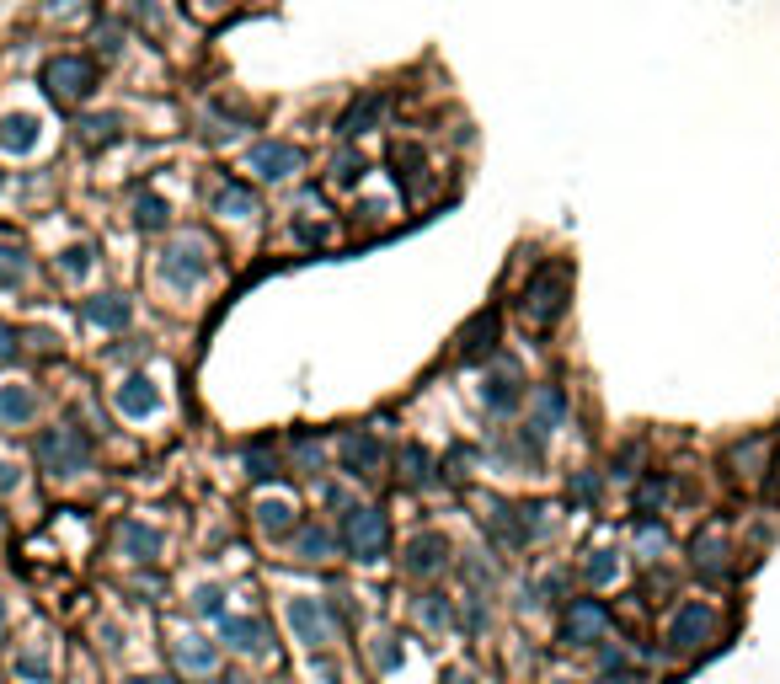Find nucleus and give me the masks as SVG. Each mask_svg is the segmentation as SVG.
Returning a JSON list of instances; mask_svg holds the SVG:
<instances>
[{"instance_id": "obj_36", "label": "nucleus", "mask_w": 780, "mask_h": 684, "mask_svg": "<svg viewBox=\"0 0 780 684\" xmlns=\"http://www.w3.org/2000/svg\"><path fill=\"white\" fill-rule=\"evenodd\" d=\"M594 492H599V476H577V481H567V497H572V503H594Z\"/></svg>"}, {"instance_id": "obj_26", "label": "nucleus", "mask_w": 780, "mask_h": 684, "mask_svg": "<svg viewBox=\"0 0 780 684\" xmlns=\"http://www.w3.org/2000/svg\"><path fill=\"white\" fill-rule=\"evenodd\" d=\"M177 663L187 668V674H209V668H214V647L198 642V636H182V642H177Z\"/></svg>"}, {"instance_id": "obj_35", "label": "nucleus", "mask_w": 780, "mask_h": 684, "mask_svg": "<svg viewBox=\"0 0 780 684\" xmlns=\"http://www.w3.org/2000/svg\"><path fill=\"white\" fill-rule=\"evenodd\" d=\"M449 620H455V615H449L444 594H428V599H423V626H433V631H449Z\"/></svg>"}, {"instance_id": "obj_49", "label": "nucleus", "mask_w": 780, "mask_h": 684, "mask_svg": "<svg viewBox=\"0 0 780 684\" xmlns=\"http://www.w3.org/2000/svg\"><path fill=\"white\" fill-rule=\"evenodd\" d=\"M0 188H6V177H0Z\"/></svg>"}, {"instance_id": "obj_13", "label": "nucleus", "mask_w": 780, "mask_h": 684, "mask_svg": "<svg viewBox=\"0 0 780 684\" xmlns=\"http://www.w3.org/2000/svg\"><path fill=\"white\" fill-rule=\"evenodd\" d=\"M118 551L129 556V562H155V556H161V535H155L150 524H139V519H123L118 524Z\"/></svg>"}, {"instance_id": "obj_18", "label": "nucleus", "mask_w": 780, "mask_h": 684, "mask_svg": "<svg viewBox=\"0 0 780 684\" xmlns=\"http://www.w3.org/2000/svg\"><path fill=\"white\" fill-rule=\"evenodd\" d=\"M225 642L236 652H262L268 647V626H262L257 615H230L225 620Z\"/></svg>"}, {"instance_id": "obj_20", "label": "nucleus", "mask_w": 780, "mask_h": 684, "mask_svg": "<svg viewBox=\"0 0 780 684\" xmlns=\"http://www.w3.org/2000/svg\"><path fill=\"white\" fill-rule=\"evenodd\" d=\"M492 342H497V316H492V310H481V316L460 332V353H465V359H481V353H492Z\"/></svg>"}, {"instance_id": "obj_3", "label": "nucleus", "mask_w": 780, "mask_h": 684, "mask_svg": "<svg viewBox=\"0 0 780 684\" xmlns=\"http://www.w3.org/2000/svg\"><path fill=\"white\" fill-rule=\"evenodd\" d=\"M38 465L49 476H75V471H86L91 465V439L81 428H49L38 439Z\"/></svg>"}, {"instance_id": "obj_27", "label": "nucleus", "mask_w": 780, "mask_h": 684, "mask_svg": "<svg viewBox=\"0 0 780 684\" xmlns=\"http://www.w3.org/2000/svg\"><path fill=\"white\" fill-rule=\"evenodd\" d=\"M166 220H171V209H166L155 193H139V198H134V225H139V230H161Z\"/></svg>"}, {"instance_id": "obj_12", "label": "nucleus", "mask_w": 780, "mask_h": 684, "mask_svg": "<svg viewBox=\"0 0 780 684\" xmlns=\"http://www.w3.org/2000/svg\"><path fill=\"white\" fill-rule=\"evenodd\" d=\"M155 407H161V391H155L150 375H129L118 385V412L123 417H150Z\"/></svg>"}, {"instance_id": "obj_24", "label": "nucleus", "mask_w": 780, "mask_h": 684, "mask_svg": "<svg viewBox=\"0 0 780 684\" xmlns=\"http://www.w3.org/2000/svg\"><path fill=\"white\" fill-rule=\"evenodd\" d=\"M727 556H732L727 535H706V540H695V567L706 572V578H722V572H727Z\"/></svg>"}, {"instance_id": "obj_1", "label": "nucleus", "mask_w": 780, "mask_h": 684, "mask_svg": "<svg viewBox=\"0 0 780 684\" xmlns=\"http://www.w3.org/2000/svg\"><path fill=\"white\" fill-rule=\"evenodd\" d=\"M567 300H572V273L561 268V262H545V268L524 284V300H519V310L535 326H551L561 310H567Z\"/></svg>"}, {"instance_id": "obj_40", "label": "nucleus", "mask_w": 780, "mask_h": 684, "mask_svg": "<svg viewBox=\"0 0 780 684\" xmlns=\"http://www.w3.org/2000/svg\"><path fill=\"white\" fill-rule=\"evenodd\" d=\"M294 460H300L305 471H310V465H321V444L316 439H300V444H294Z\"/></svg>"}, {"instance_id": "obj_16", "label": "nucleus", "mask_w": 780, "mask_h": 684, "mask_svg": "<svg viewBox=\"0 0 780 684\" xmlns=\"http://www.w3.org/2000/svg\"><path fill=\"white\" fill-rule=\"evenodd\" d=\"M33 412H38V396L27 391V385H0V423L6 428L33 423Z\"/></svg>"}, {"instance_id": "obj_38", "label": "nucleus", "mask_w": 780, "mask_h": 684, "mask_svg": "<svg viewBox=\"0 0 780 684\" xmlns=\"http://www.w3.org/2000/svg\"><path fill=\"white\" fill-rule=\"evenodd\" d=\"M17 326H11V321H0V364H11V359H17Z\"/></svg>"}, {"instance_id": "obj_4", "label": "nucleus", "mask_w": 780, "mask_h": 684, "mask_svg": "<svg viewBox=\"0 0 780 684\" xmlns=\"http://www.w3.org/2000/svg\"><path fill=\"white\" fill-rule=\"evenodd\" d=\"M342 546H348L358 562H380V556H385V519H380V508H348V513H342Z\"/></svg>"}, {"instance_id": "obj_17", "label": "nucleus", "mask_w": 780, "mask_h": 684, "mask_svg": "<svg viewBox=\"0 0 780 684\" xmlns=\"http://www.w3.org/2000/svg\"><path fill=\"white\" fill-rule=\"evenodd\" d=\"M129 300H123V294H97V300H86V321L91 326H107V332H123V326H129Z\"/></svg>"}, {"instance_id": "obj_46", "label": "nucleus", "mask_w": 780, "mask_h": 684, "mask_svg": "<svg viewBox=\"0 0 780 684\" xmlns=\"http://www.w3.org/2000/svg\"><path fill=\"white\" fill-rule=\"evenodd\" d=\"M129 684H166V679H129Z\"/></svg>"}, {"instance_id": "obj_21", "label": "nucleus", "mask_w": 780, "mask_h": 684, "mask_svg": "<svg viewBox=\"0 0 780 684\" xmlns=\"http://www.w3.org/2000/svg\"><path fill=\"white\" fill-rule=\"evenodd\" d=\"M257 530L262 535H289L294 530V503H284V497H262L257 503Z\"/></svg>"}, {"instance_id": "obj_43", "label": "nucleus", "mask_w": 780, "mask_h": 684, "mask_svg": "<svg viewBox=\"0 0 780 684\" xmlns=\"http://www.w3.org/2000/svg\"><path fill=\"white\" fill-rule=\"evenodd\" d=\"M444 684H471V679H465V674H449V679H444Z\"/></svg>"}, {"instance_id": "obj_19", "label": "nucleus", "mask_w": 780, "mask_h": 684, "mask_svg": "<svg viewBox=\"0 0 780 684\" xmlns=\"http://www.w3.org/2000/svg\"><path fill=\"white\" fill-rule=\"evenodd\" d=\"M380 113H385V97H364V102H353L348 113H342L337 134H342V139H358V134H369L374 123H380Z\"/></svg>"}, {"instance_id": "obj_9", "label": "nucleus", "mask_w": 780, "mask_h": 684, "mask_svg": "<svg viewBox=\"0 0 780 684\" xmlns=\"http://www.w3.org/2000/svg\"><path fill=\"white\" fill-rule=\"evenodd\" d=\"M449 562V540L439 530H423L407 540V551H401V567L412 572V578H433V572H444Z\"/></svg>"}, {"instance_id": "obj_15", "label": "nucleus", "mask_w": 780, "mask_h": 684, "mask_svg": "<svg viewBox=\"0 0 780 684\" xmlns=\"http://www.w3.org/2000/svg\"><path fill=\"white\" fill-rule=\"evenodd\" d=\"M481 401H487L492 412H513L524 401V385L513 369H497V375H487V385H481Z\"/></svg>"}, {"instance_id": "obj_22", "label": "nucleus", "mask_w": 780, "mask_h": 684, "mask_svg": "<svg viewBox=\"0 0 780 684\" xmlns=\"http://www.w3.org/2000/svg\"><path fill=\"white\" fill-rule=\"evenodd\" d=\"M294 551H300V562H326V556L337 551V535L321 530V524H300V535H294Z\"/></svg>"}, {"instance_id": "obj_30", "label": "nucleus", "mask_w": 780, "mask_h": 684, "mask_svg": "<svg viewBox=\"0 0 780 684\" xmlns=\"http://www.w3.org/2000/svg\"><path fill=\"white\" fill-rule=\"evenodd\" d=\"M401 465H407V481H412V487H428V481H433V460H428V449L407 444V449H401Z\"/></svg>"}, {"instance_id": "obj_28", "label": "nucleus", "mask_w": 780, "mask_h": 684, "mask_svg": "<svg viewBox=\"0 0 780 684\" xmlns=\"http://www.w3.org/2000/svg\"><path fill=\"white\" fill-rule=\"evenodd\" d=\"M214 209L220 214H257V198H252V188H241V182H225L220 198H214Z\"/></svg>"}, {"instance_id": "obj_37", "label": "nucleus", "mask_w": 780, "mask_h": 684, "mask_svg": "<svg viewBox=\"0 0 780 684\" xmlns=\"http://www.w3.org/2000/svg\"><path fill=\"white\" fill-rule=\"evenodd\" d=\"M220 599H225L220 588L204 583V588H198V599H193V610H198V615H220Z\"/></svg>"}, {"instance_id": "obj_7", "label": "nucleus", "mask_w": 780, "mask_h": 684, "mask_svg": "<svg viewBox=\"0 0 780 684\" xmlns=\"http://www.w3.org/2000/svg\"><path fill=\"white\" fill-rule=\"evenodd\" d=\"M300 166H305L300 145H284V139H262V145H252V171L262 182H289Z\"/></svg>"}, {"instance_id": "obj_34", "label": "nucleus", "mask_w": 780, "mask_h": 684, "mask_svg": "<svg viewBox=\"0 0 780 684\" xmlns=\"http://www.w3.org/2000/svg\"><path fill=\"white\" fill-rule=\"evenodd\" d=\"M583 572H588V583H610L615 572H620V556L615 551H594V562H588Z\"/></svg>"}, {"instance_id": "obj_29", "label": "nucleus", "mask_w": 780, "mask_h": 684, "mask_svg": "<svg viewBox=\"0 0 780 684\" xmlns=\"http://www.w3.org/2000/svg\"><path fill=\"white\" fill-rule=\"evenodd\" d=\"M27 278V257H22V246H0V289H17Z\"/></svg>"}, {"instance_id": "obj_6", "label": "nucleus", "mask_w": 780, "mask_h": 684, "mask_svg": "<svg viewBox=\"0 0 780 684\" xmlns=\"http://www.w3.org/2000/svg\"><path fill=\"white\" fill-rule=\"evenodd\" d=\"M289 626L300 631V642L310 652L337 642V620H332V610H326V599H289Z\"/></svg>"}, {"instance_id": "obj_39", "label": "nucleus", "mask_w": 780, "mask_h": 684, "mask_svg": "<svg viewBox=\"0 0 780 684\" xmlns=\"http://www.w3.org/2000/svg\"><path fill=\"white\" fill-rule=\"evenodd\" d=\"M487 631V610H481V599L465 604V636H481Z\"/></svg>"}, {"instance_id": "obj_23", "label": "nucleus", "mask_w": 780, "mask_h": 684, "mask_svg": "<svg viewBox=\"0 0 780 684\" xmlns=\"http://www.w3.org/2000/svg\"><path fill=\"white\" fill-rule=\"evenodd\" d=\"M118 134H123V118H118V113H91V118H81V145H86V150L113 145Z\"/></svg>"}, {"instance_id": "obj_8", "label": "nucleus", "mask_w": 780, "mask_h": 684, "mask_svg": "<svg viewBox=\"0 0 780 684\" xmlns=\"http://www.w3.org/2000/svg\"><path fill=\"white\" fill-rule=\"evenodd\" d=\"M711 626H716L711 604H700V599L679 604V610H674V620H668V647L690 652V647H700V642H706V636H711Z\"/></svg>"}, {"instance_id": "obj_33", "label": "nucleus", "mask_w": 780, "mask_h": 684, "mask_svg": "<svg viewBox=\"0 0 780 684\" xmlns=\"http://www.w3.org/2000/svg\"><path fill=\"white\" fill-rule=\"evenodd\" d=\"M59 273H65V278H86L91 273V246H70V252H59Z\"/></svg>"}, {"instance_id": "obj_44", "label": "nucleus", "mask_w": 780, "mask_h": 684, "mask_svg": "<svg viewBox=\"0 0 780 684\" xmlns=\"http://www.w3.org/2000/svg\"><path fill=\"white\" fill-rule=\"evenodd\" d=\"M220 684H252V679H241V674H230V679H220Z\"/></svg>"}, {"instance_id": "obj_14", "label": "nucleus", "mask_w": 780, "mask_h": 684, "mask_svg": "<svg viewBox=\"0 0 780 684\" xmlns=\"http://www.w3.org/2000/svg\"><path fill=\"white\" fill-rule=\"evenodd\" d=\"M380 439H374V433H348V439H342V465H348L353 476H374L380 471Z\"/></svg>"}, {"instance_id": "obj_47", "label": "nucleus", "mask_w": 780, "mask_h": 684, "mask_svg": "<svg viewBox=\"0 0 780 684\" xmlns=\"http://www.w3.org/2000/svg\"><path fill=\"white\" fill-rule=\"evenodd\" d=\"M615 684H636V679H615Z\"/></svg>"}, {"instance_id": "obj_11", "label": "nucleus", "mask_w": 780, "mask_h": 684, "mask_svg": "<svg viewBox=\"0 0 780 684\" xmlns=\"http://www.w3.org/2000/svg\"><path fill=\"white\" fill-rule=\"evenodd\" d=\"M38 139H43V123L33 113H6V118H0V150H6V155L38 150Z\"/></svg>"}, {"instance_id": "obj_45", "label": "nucleus", "mask_w": 780, "mask_h": 684, "mask_svg": "<svg viewBox=\"0 0 780 684\" xmlns=\"http://www.w3.org/2000/svg\"><path fill=\"white\" fill-rule=\"evenodd\" d=\"M0 631H6V599H0Z\"/></svg>"}, {"instance_id": "obj_42", "label": "nucleus", "mask_w": 780, "mask_h": 684, "mask_svg": "<svg viewBox=\"0 0 780 684\" xmlns=\"http://www.w3.org/2000/svg\"><path fill=\"white\" fill-rule=\"evenodd\" d=\"M17 481H22V471H17V465H11V460H0V492H11V487H17Z\"/></svg>"}, {"instance_id": "obj_25", "label": "nucleus", "mask_w": 780, "mask_h": 684, "mask_svg": "<svg viewBox=\"0 0 780 684\" xmlns=\"http://www.w3.org/2000/svg\"><path fill=\"white\" fill-rule=\"evenodd\" d=\"M17 679H22V684H49V679H54L49 652H43V647H22V652H17Z\"/></svg>"}, {"instance_id": "obj_5", "label": "nucleus", "mask_w": 780, "mask_h": 684, "mask_svg": "<svg viewBox=\"0 0 780 684\" xmlns=\"http://www.w3.org/2000/svg\"><path fill=\"white\" fill-rule=\"evenodd\" d=\"M204 273H209V246L198 241V236H182V241H171L166 252H161V278H166V284L193 289Z\"/></svg>"}, {"instance_id": "obj_31", "label": "nucleus", "mask_w": 780, "mask_h": 684, "mask_svg": "<svg viewBox=\"0 0 780 684\" xmlns=\"http://www.w3.org/2000/svg\"><path fill=\"white\" fill-rule=\"evenodd\" d=\"M364 177V155H353V150H342L337 161H332V182L337 188H353V182Z\"/></svg>"}, {"instance_id": "obj_2", "label": "nucleus", "mask_w": 780, "mask_h": 684, "mask_svg": "<svg viewBox=\"0 0 780 684\" xmlns=\"http://www.w3.org/2000/svg\"><path fill=\"white\" fill-rule=\"evenodd\" d=\"M91 86H97V70H91V59H75V54H59L43 65V91L59 102V107H81L91 97Z\"/></svg>"}, {"instance_id": "obj_41", "label": "nucleus", "mask_w": 780, "mask_h": 684, "mask_svg": "<svg viewBox=\"0 0 780 684\" xmlns=\"http://www.w3.org/2000/svg\"><path fill=\"white\" fill-rule=\"evenodd\" d=\"M97 49H102V54H118V49H123V43H118V27H97Z\"/></svg>"}, {"instance_id": "obj_32", "label": "nucleus", "mask_w": 780, "mask_h": 684, "mask_svg": "<svg viewBox=\"0 0 780 684\" xmlns=\"http://www.w3.org/2000/svg\"><path fill=\"white\" fill-rule=\"evenodd\" d=\"M246 471H252L257 481H273V476H278V455H268V444L246 449Z\"/></svg>"}, {"instance_id": "obj_48", "label": "nucleus", "mask_w": 780, "mask_h": 684, "mask_svg": "<svg viewBox=\"0 0 780 684\" xmlns=\"http://www.w3.org/2000/svg\"><path fill=\"white\" fill-rule=\"evenodd\" d=\"M209 6H225V0H209Z\"/></svg>"}, {"instance_id": "obj_10", "label": "nucleus", "mask_w": 780, "mask_h": 684, "mask_svg": "<svg viewBox=\"0 0 780 684\" xmlns=\"http://www.w3.org/2000/svg\"><path fill=\"white\" fill-rule=\"evenodd\" d=\"M604 631H610V610H604L599 599H577L572 610H567V626H561V636H567L572 647H588V642H599Z\"/></svg>"}]
</instances>
